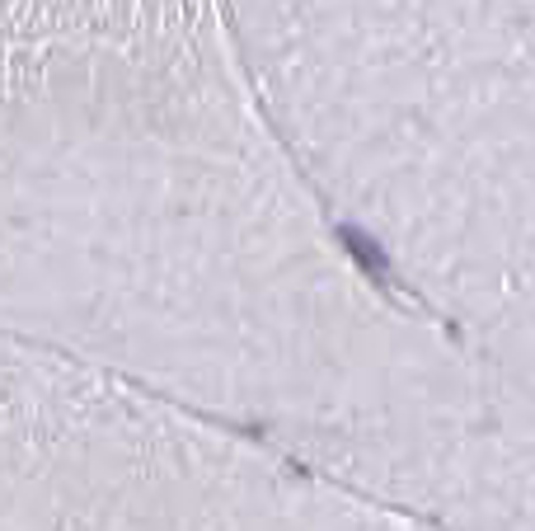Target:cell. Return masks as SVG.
I'll list each match as a JSON object with an SVG mask.
<instances>
[{
  "mask_svg": "<svg viewBox=\"0 0 535 531\" xmlns=\"http://www.w3.org/2000/svg\"><path fill=\"white\" fill-rule=\"evenodd\" d=\"M0 339L376 499L489 409L324 207L226 0H0Z\"/></svg>",
  "mask_w": 535,
  "mask_h": 531,
  "instance_id": "6da1fadb",
  "label": "cell"
},
{
  "mask_svg": "<svg viewBox=\"0 0 535 531\" xmlns=\"http://www.w3.org/2000/svg\"><path fill=\"white\" fill-rule=\"evenodd\" d=\"M352 245L535 423V0H226Z\"/></svg>",
  "mask_w": 535,
  "mask_h": 531,
  "instance_id": "7a4b0ae2",
  "label": "cell"
},
{
  "mask_svg": "<svg viewBox=\"0 0 535 531\" xmlns=\"http://www.w3.org/2000/svg\"><path fill=\"white\" fill-rule=\"evenodd\" d=\"M0 531H446L123 376L0 339Z\"/></svg>",
  "mask_w": 535,
  "mask_h": 531,
  "instance_id": "3957f363",
  "label": "cell"
}]
</instances>
